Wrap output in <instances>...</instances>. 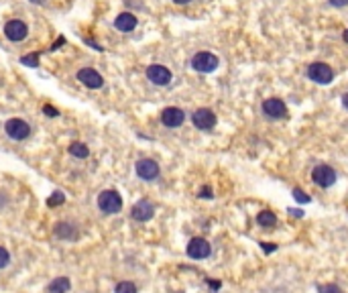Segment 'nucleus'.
Returning a JSON list of instances; mask_svg holds the SVG:
<instances>
[{"mask_svg":"<svg viewBox=\"0 0 348 293\" xmlns=\"http://www.w3.org/2000/svg\"><path fill=\"white\" fill-rule=\"evenodd\" d=\"M218 66H220V60L210 51H200L192 57V68L202 74H212L218 70Z\"/></svg>","mask_w":348,"mask_h":293,"instance_id":"obj_2","label":"nucleus"},{"mask_svg":"<svg viewBox=\"0 0 348 293\" xmlns=\"http://www.w3.org/2000/svg\"><path fill=\"white\" fill-rule=\"evenodd\" d=\"M311 180L315 186H320V188H332L336 184V171L330 167V165H315L313 171H311Z\"/></svg>","mask_w":348,"mask_h":293,"instance_id":"obj_4","label":"nucleus"},{"mask_svg":"<svg viewBox=\"0 0 348 293\" xmlns=\"http://www.w3.org/2000/svg\"><path fill=\"white\" fill-rule=\"evenodd\" d=\"M208 283H210V287H212L214 291H216V289H220V281H208Z\"/></svg>","mask_w":348,"mask_h":293,"instance_id":"obj_31","label":"nucleus"},{"mask_svg":"<svg viewBox=\"0 0 348 293\" xmlns=\"http://www.w3.org/2000/svg\"><path fill=\"white\" fill-rule=\"evenodd\" d=\"M200 198H206V200L214 198V196H212V188H210V186H204V188L200 190Z\"/></svg>","mask_w":348,"mask_h":293,"instance_id":"obj_26","label":"nucleus"},{"mask_svg":"<svg viewBox=\"0 0 348 293\" xmlns=\"http://www.w3.org/2000/svg\"><path fill=\"white\" fill-rule=\"evenodd\" d=\"M210 252H212V246H210V242H208L206 238L196 236V238L189 240V244H187V256H189V258L202 260V258H208Z\"/></svg>","mask_w":348,"mask_h":293,"instance_id":"obj_10","label":"nucleus"},{"mask_svg":"<svg viewBox=\"0 0 348 293\" xmlns=\"http://www.w3.org/2000/svg\"><path fill=\"white\" fill-rule=\"evenodd\" d=\"M78 80H80L86 88H90V90H98V88L104 86V78H102L96 70H92V68L80 70V72H78Z\"/></svg>","mask_w":348,"mask_h":293,"instance_id":"obj_13","label":"nucleus"},{"mask_svg":"<svg viewBox=\"0 0 348 293\" xmlns=\"http://www.w3.org/2000/svg\"><path fill=\"white\" fill-rule=\"evenodd\" d=\"M342 104H344V108L348 110V92H346V94L342 96Z\"/></svg>","mask_w":348,"mask_h":293,"instance_id":"obj_32","label":"nucleus"},{"mask_svg":"<svg viewBox=\"0 0 348 293\" xmlns=\"http://www.w3.org/2000/svg\"><path fill=\"white\" fill-rule=\"evenodd\" d=\"M183 120H185V112L181 108H177V106H169V108H165L161 112V122L167 128H177V126L183 124Z\"/></svg>","mask_w":348,"mask_h":293,"instance_id":"obj_12","label":"nucleus"},{"mask_svg":"<svg viewBox=\"0 0 348 293\" xmlns=\"http://www.w3.org/2000/svg\"><path fill=\"white\" fill-rule=\"evenodd\" d=\"M70 153H72L74 157H78V159H86V157L90 155V149H88L84 142H72V144H70Z\"/></svg>","mask_w":348,"mask_h":293,"instance_id":"obj_19","label":"nucleus"},{"mask_svg":"<svg viewBox=\"0 0 348 293\" xmlns=\"http://www.w3.org/2000/svg\"><path fill=\"white\" fill-rule=\"evenodd\" d=\"M261 248H263L265 252H275V250H277V246L271 244V242H269V244H267V242H261Z\"/></svg>","mask_w":348,"mask_h":293,"instance_id":"obj_28","label":"nucleus"},{"mask_svg":"<svg viewBox=\"0 0 348 293\" xmlns=\"http://www.w3.org/2000/svg\"><path fill=\"white\" fill-rule=\"evenodd\" d=\"M318 291H320V293H344V291H342V289H340L338 285H334V283H326V285H320V287H318Z\"/></svg>","mask_w":348,"mask_h":293,"instance_id":"obj_23","label":"nucleus"},{"mask_svg":"<svg viewBox=\"0 0 348 293\" xmlns=\"http://www.w3.org/2000/svg\"><path fill=\"white\" fill-rule=\"evenodd\" d=\"M5 35H7V39L19 43V41L27 39V35H29V26H27L23 20L13 18V20H9V22L5 24Z\"/></svg>","mask_w":348,"mask_h":293,"instance_id":"obj_11","label":"nucleus"},{"mask_svg":"<svg viewBox=\"0 0 348 293\" xmlns=\"http://www.w3.org/2000/svg\"><path fill=\"white\" fill-rule=\"evenodd\" d=\"M43 110H45V114H47V116H57V114H59V112H57L53 106H45Z\"/></svg>","mask_w":348,"mask_h":293,"instance_id":"obj_29","label":"nucleus"},{"mask_svg":"<svg viewBox=\"0 0 348 293\" xmlns=\"http://www.w3.org/2000/svg\"><path fill=\"white\" fill-rule=\"evenodd\" d=\"M173 2H175V4H189L192 0H173Z\"/></svg>","mask_w":348,"mask_h":293,"instance_id":"obj_33","label":"nucleus"},{"mask_svg":"<svg viewBox=\"0 0 348 293\" xmlns=\"http://www.w3.org/2000/svg\"><path fill=\"white\" fill-rule=\"evenodd\" d=\"M147 78H149V82H153L155 86H169L171 80H173V74H171L165 66L153 64V66L147 68Z\"/></svg>","mask_w":348,"mask_h":293,"instance_id":"obj_9","label":"nucleus"},{"mask_svg":"<svg viewBox=\"0 0 348 293\" xmlns=\"http://www.w3.org/2000/svg\"><path fill=\"white\" fill-rule=\"evenodd\" d=\"M257 222H259V226H263V228H273V226L277 224V216H275L273 212H269V210H263V212H259Z\"/></svg>","mask_w":348,"mask_h":293,"instance_id":"obj_18","label":"nucleus"},{"mask_svg":"<svg viewBox=\"0 0 348 293\" xmlns=\"http://www.w3.org/2000/svg\"><path fill=\"white\" fill-rule=\"evenodd\" d=\"M23 64H31V66H39V57H37V53L35 55H27V57H23V60H21Z\"/></svg>","mask_w":348,"mask_h":293,"instance_id":"obj_25","label":"nucleus"},{"mask_svg":"<svg viewBox=\"0 0 348 293\" xmlns=\"http://www.w3.org/2000/svg\"><path fill=\"white\" fill-rule=\"evenodd\" d=\"M344 41L348 43V28H346V31H344Z\"/></svg>","mask_w":348,"mask_h":293,"instance_id":"obj_35","label":"nucleus"},{"mask_svg":"<svg viewBox=\"0 0 348 293\" xmlns=\"http://www.w3.org/2000/svg\"><path fill=\"white\" fill-rule=\"evenodd\" d=\"M70 287H72V283H70L68 277H55V279L49 283L47 293H68Z\"/></svg>","mask_w":348,"mask_h":293,"instance_id":"obj_17","label":"nucleus"},{"mask_svg":"<svg viewBox=\"0 0 348 293\" xmlns=\"http://www.w3.org/2000/svg\"><path fill=\"white\" fill-rule=\"evenodd\" d=\"M5 130H7V134L13 140H27L31 136V126L23 118H11V120H7Z\"/></svg>","mask_w":348,"mask_h":293,"instance_id":"obj_7","label":"nucleus"},{"mask_svg":"<svg viewBox=\"0 0 348 293\" xmlns=\"http://www.w3.org/2000/svg\"><path fill=\"white\" fill-rule=\"evenodd\" d=\"M98 208L104 214H118L122 210V198L116 190H104L98 196Z\"/></svg>","mask_w":348,"mask_h":293,"instance_id":"obj_1","label":"nucleus"},{"mask_svg":"<svg viewBox=\"0 0 348 293\" xmlns=\"http://www.w3.org/2000/svg\"><path fill=\"white\" fill-rule=\"evenodd\" d=\"M114 26L122 33H131L137 28V16L133 12H120L114 20Z\"/></svg>","mask_w":348,"mask_h":293,"instance_id":"obj_16","label":"nucleus"},{"mask_svg":"<svg viewBox=\"0 0 348 293\" xmlns=\"http://www.w3.org/2000/svg\"><path fill=\"white\" fill-rule=\"evenodd\" d=\"M192 122H194V126L200 128V130H212V128L216 126L218 118H216L214 110H210V108H198V110L192 114Z\"/></svg>","mask_w":348,"mask_h":293,"instance_id":"obj_6","label":"nucleus"},{"mask_svg":"<svg viewBox=\"0 0 348 293\" xmlns=\"http://www.w3.org/2000/svg\"><path fill=\"white\" fill-rule=\"evenodd\" d=\"M114 293H139V291H137V285L133 281H120L114 287Z\"/></svg>","mask_w":348,"mask_h":293,"instance_id":"obj_20","label":"nucleus"},{"mask_svg":"<svg viewBox=\"0 0 348 293\" xmlns=\"http://www.w3.org/2000/svg\"><path fill=\"white\" fill-rule=\"evenodd\" d=\"M78 226L72 222H57L55 224V236L61 240H76L78 238Z\"/></svg>","mask_w":348,"mask_h":293,"instance_id":"obj_15","label":"nucleus"},{"mask_svg":"<svg viewBox=\"0 0 348 293\" xmlns=\"http://www.w3.org/2000/svg\"><path fill=\"white\" fill-rule=\"evenodd\" d=\"M293 198H295L299 204H309V202H311V198H309L305 192H301V190H293Z\"/></svg>","mask_w":348,"mask_h":293,"instance_id":"obj_24","label":"nucleus"},{"mask_svg":"<svg viewBox=\"0 0 348 293\" xmlns=\"http://www.w3.org/2000/svg\"><path fill=\"white\" fill-rule=\"evenodd\" d=\"M63 202H66V196H63L61 192H55L51 198H47V206L55 208V206H59V204H63Z\"/></svg>","mask_w":348,"mask_h":293,"instance_id":"obj_21","label":"nucleus"},{"mask_svg":"<svg viewBox=\"0 0 348 293\" xmlns=\"http://www.w3.org/2000/svg\"><path fill=\"white\" fill-rule=\"evenodd\" d=\"M307 78L320 86H328L334 80V70L324 62H315V64L307 66Z\"/></svg>","mask_w":348,"mask_h":293,"instance_id":"obj_3","label":"nucleus"},{"mask_svg":"<svg viewBox=\"0 0 348 293\" xmlns=\"http://www.w3.org/2000/svg\"><path fill=\"white\" fill-rule=\"evenodd\" d=\"M31 2H33V4H43L45 0H31Z\"/></svg>","mask_w":348,"mask_h":293,"instance_id":"obj_34","label":"nucleus"},{"mask_svg":"<svg viewBox=\"0 0 348 293\" xmlns=\"http://www.w3.org/2000/svg\"><path fill=\"white\" fill-rule=\"evenodd\" d=\"M328 2H330L334 8H342V6L348 4V0H328Z\"/></svg>","mask_w":348,"mask_h":293,"instance_id":"obj_27","label":"nucleus"},{"mask_svg":"<svg viewBox=\"0 0 348 293\" xmlns=\"http://www.w3.org/2000/svg\"><path fill=\"white\" fill-rule=\"evenodd\" d=\"M261 108H263V114L271 120H281L287 116V106L281 98H267Z\"/></svg>","mask_w":348,"mask_h":293,"instance_id":"obj_5","label":"nucleus"},{"mask_svg":"<svg viewBox=\"0 0 348 293\" xmlns=\"http://www.w3.org/2000/svg\"><path fill=\"white\" fill-rule=\"evenodd\" d=\"M289 212H291V216H295V218H301V216H303L301 210H289Z\"/></svg>","mask_w":348,"mask_h":293,"instance_id":"obj_30","label":"nucleus"},{"mask_svg":"<svg viewBox=\"0 0 348 293\" xmlns=\"http://www.w3.org/2000/svg\"><path fill=\"white\" fill-rule=\"evenodd\" d=\"M9 265H11V252L5 246H0V269H7Z\"/></svg>","mask_w":348,"mask_h":293,"instance_id":"obj_22","label":"nucleus"},{"mask_svg":"<svg viewBox=\"0 0 348 293\" xmlns=\"http://www.w3.org/2000/svg\"><path fill=\"white\" fill-rule=\"evenodd\" d=\"M135 171H137L139 178L145 180V182H153V180H157V178H159V173H161L159 163L153 161V159H141V161H137Z\"/></svg>","mask_w":348,"mask_h":293,"instance_id":"obj_8","label":"nucleus"},{"mask_svg":"<svg viewBox=\"0 0 348 293\" xmlns=\"http://www.w3.org/2000/svg\"><path fill=\"white\" fill-rule=\"evenodd\" d=\"M131 216H133V220H137V222H149V220L155 216V206H153L149 200H141V202H137L135 206H133Z\"/></svg>","mask_w":348,"mask_h":293,"instance_id":"obj_14","label":"nucleus"}]
</instances>
